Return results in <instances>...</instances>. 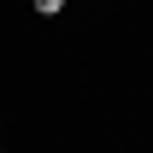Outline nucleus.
Here are the masks:
<instances>
[{"mask_svg": "<svg viewBox=\"0 0 153 153\" xmlns=\"http://www.w3.org/2000/svg\"><path fill=\"white\" fill-rule=\"evenodd\" d=\"M30 12H36V18H59V12H65V0H30Z\"/></svg>", "mask_w": 153, "mask_h": 153, "instance_id": "1", "label": "nucleus"}]
</instances>
